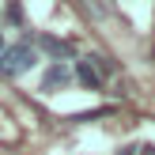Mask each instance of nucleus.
<instances>
[{
    "mask_svg": "<svg viewBox=\"0 0 155 155\" xmlns=\"http://www.w3.org/2000/svg\"><path fill=\"white\" fill-rule=\"evenodd\" d=\"M34 64H38L34 38H19V42H8V49L0 53V76H4V80H19V76H27Z\"/></svg>",
    "mask_w": 155,
    "mask_h": 155,
    "instance_id": "1",
    "label": "nucleus"
},
{
    "mask_svg": "<svg viewBox=\"0 0 155 155\" xmlns=\"http://www.w3.org/2000/svg\"><path fill=\"white\" fill-rule=\"evenodd\" d=\"M68 83H72V64H68V61H53V64L42 72V91H45V95L64 91Z\"/></svg>",
    "mask_w": 155,
    "mask_h": 155,
    "instance_id": "2",
    "label": "nucleus"
},
{
    "mask_svg": "<svg viewBox=\"0 0 155 155\" xmlns=\"http://www.w3.org/2000/svg\"><path fill=\"white\" fill-rule=\"evenodd\" d=\"M72 80L76 83H83V87H87V91H98V87H102V76H98L95 72V64H91V61L87 57H83V61H76V64H72Z\"/></svg>",
    "mask_w": 155,
    "mask_h": 155,
    "instance_id": "3",
    "label": "nucleus"
},
{
    "mask_svg": "<svg viewBox=\"0 0 155 155\" xmlns=\"http://www.w3.org/2000/svg\"><path fill=\"white\" fill-rule=\"evenodd\" d=\"M38 45H42V49H49L57 61H68V57H72V45H68V42H61V38H49V34H42V38H38Z\"/></svg>",
    "mask_w": 155,
    "mask_h": 155,
    "instance_id": "4",
    "label": "nucleus"
},
{
    "mask_svg": "<svg viewBox=\"0 0 155 155\" xmlns=\"http://www.w3.org/2000/svg\"><path fill=\"white\" fill-rule=\"evenodd\" d=\"M4 19L12 23V27H23V23H27V12H23V0H8V4H4Z\"/></svg>",
    "mask_w": 155,
    "mask_h": 155,
    "instance_id": "5",
    "label": "nucleus"
},
{
    "mask_svg": "<svg viewBox=\"0 0 155 155\" xmlns=\"http://www.w3.org/2000/svg\"><path fill=\"white\" fill-rule=\"evenodd\" d=\"M121 155H144V144H125Z\"/></svg>",
    "mask_w": 155,
    "mask_h": 155,
    "instance_id": "6",
    "label": "nucleus"
},
{
    "mask_svg": "<svg viewBox=\"0 0 155 155\" xmlns=\"http://www.w3.org/2000/svg\"><path fill=\"white\" fill-rule=\"evenodd\" d=\"M4 49H8V42H4V34H0V53H4Z\"/></svg>",
    "mask_w": 155,
    "mask_h": 155,
    "instance_id": "7",
    "label": "nucleus"
},
{
    "mask_svg": "<svg viewBox=\"0 0 155 155\" xmlns=\"http://www.w3.org/2000/svg\"><path fill=\"white\" fill-rule=\"evenodd\" d=\"M144 155H155V148H148V144H144Z\"/></svg>",
    "mask_w": 155,
    "mask_h": 155,
    "instance_id": "8",
    "label": "nucleus"
}]
</instances>
